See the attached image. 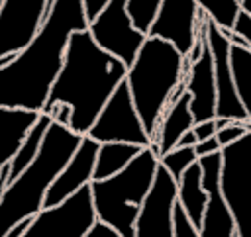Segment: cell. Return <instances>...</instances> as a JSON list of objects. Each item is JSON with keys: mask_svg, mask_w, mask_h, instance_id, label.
I'll list each match as a JSON object with an SVG mask.
<instances>
[{"mask_svg": "<svg viewBox=\"0 0 251 237\" xmlns=\"http://www.w3.org/2000/svg\"><path fill=\"white\" fill-rule=\"evenodd\" d=\"M206 43L212 53L214 65V82H216V118L231 119V121H249L247 114L237 98L231 63H229V41L222 35V31L208 20L206 24Z\"/></svg>", "mask_w": 251, "mask_h": 237, "instance_id": "obj_13", "label": "cell"}, {"mask_svg": "<svg viewBox=\"0 0 251 237\" xmlns=\"http://www.w3.org/2000/svg\"><path fill=\"white\" fill-rule=\"evenodd\" d=\"M84 237H120L114 229H110V227H106V225H102V223H94V227L84 235Z\"/></svg>", "mask_w": 251, "mask_h": 237, "instance_id": "obj_33", "label": "cell"}, {"mask_svg": "<svg viewBox=\"0 0 251 237\" xmlns=\"http://www.w3.org/2000/svg\"><path fill=\"white\" fill-rule=\"evenodd\" d=\"M239 8H241V12L245 16L251 18V0H239Z\"/></svg>", "mask_w": 251, "mask_h": 237, "instance_id": "obj_37", "label": "cell"}, {"mask_svg": "<svg viewBox=\"0 0 251 237\" xmlns=\"http://www.w3.org/2000/svg\"><path fill=\"white\" fill-rule=\"evenodd\" d=\"M29 223H31V219H24V221L16 223L12 229H8V233H6L4 237H22V235L25 233V229L29 227Z\"/></svg>", "mask_w": 251, "mask_h": 237, "instance_id": "obj_34", "label": "cell"}, {"mask_svg": "<svg viewBox=\"0 0 251 237\" xmlns=\"http://www.w3.org/2000/svg\"><path fill=\"white\" fill-rule=\"evenodd\" d=\"M96 223L90 184L55 208L41 210L31 217L22 237H84Z\"/></svg>", "mask_w": 251, "mask_h": 237, "instance_id": "obj_8", "label": "cell"}, {"mask_svg": "<svg viewBox=\"0 0 251 237\" xmlns=\"http://www.w3.org/2000/svg\"><path fill=\"white\" fill-rule=\"evenodd\" d=\"M127 69L108 53H104L86 31H75L69 37L63 67L47 96L45 114L55 104L71 108L69 129L76 135H86L100 116L102 108L124 82Z\"/></svg>", "mask_w": 251, "mask_h": 237, "instance_id": "obj_2", "label": "cell"}, {"mask_svg": "<svg viewBox=\"0 0 251 237\" xmlns=\"http://www.w3.org/2000/svg\"><path fill=\"white\" fill-rule=\"evenodd\" d=\"M192 127H194V118L190 114V96L188 92H184L176 104H173L163 112L149 149L161 159L163 155L171 153L176 147L178 139Z\"/></svg>", "mask_w": 251, "mask_h": 237, "instance_id": "obj_17", "label": "cell"}, {"mask_svg": "<svg viewBox=\"0 0 251 237\" xmlns=\"http://www.w3.org/2000/svg\"><path fill=\"white\" fill-rule=\"evenodd\" d=\"M173 237H200L198 227H194V223L178 204H175L173 212Z\"/></svg>", "mask_w": 251, "mask_h": 237, "instance_id": "obj_26", "label": "cell"}, {"mask_svg": "<svg viewBox=\"0 0 251 237\" xmlns=\"http://www.w3.org/2000/svg\"><path fill=\"white\" fill-rule=\"evenodd\" d=\"M143 149L124 143H104L98 147L92 180H106L122 172Z\"/></svg>", "mask_w": 251, "mask_h": 237, "instance_id": "obj_20", "label": "cell"}, {"mask_svg": "<svg viewBox=\"0 0 251 237\" xmlns=\"http://www.w3.org/2000/svg\"><path fill=\"white\" fill-rule=\"evenodd\" d=\"M184 86L190 96V114L194 118V123L216 119V82L208 43L202 57L190 65V71L184 78Z\"/></svg>", "mask_w": 251, "mask_h": 237, "instance_id": "obj_16", "label": "cell"}, {"mask_svg": "<svg viewBox=\"0 0 251 237\" xmlns=\"http://www.w3.org/2000/svg\"><path fill=\"white\" fill-rule=\"evenodd\" d=\"M8 186H10V163L0 170V200H2Z\"/></svg>", "mask_w": 251, "mask_h": 237, "instance_id": "obj_35", "label": "cell"}, {"mask_svg": "<svg viewBox=\"0 0 251 237\" xmlns=\"http://www.w3.org/2000/svg\"><path fill=\"white\" fill-rule=\"evenodd\" d=\"M51 123H53V121H51V118H49L47 114H39V116H37L35 123H33L31 129L25 133L24 141L20 143V149L16 151V155H14L12 161H10V184H12V182L31 165V161L37 157L39 147H41V143H43V137H45V133H47V129H49Z\"/></svg>", "mask_w": 251, "mask_h": 237, "instance_id": "obj_21", "label": "cell"}, {"mask_svg": "<svg viewBox=\"0 0 251 237\" xmlns=\"http://www.w3.org/2000/svg\"><path fill=\"white\" fill-rule=\"evenodd\" d=\"M86 137H90L98 145L124 143V145H135L141 149H147L151 145V137L147 135L137 116L126 78L114 90V94L102 108L100 116L96 118L94 125L88 129Z\"/></svg>", "mask_w": 251, "mask_h": 237, "instance_id": "obj_7", "label": "cell"}, {"mask_svg": "<svg viewBox=\"0 0 251 237\" xmlns=\"http://www.w3.org/2000/svg\"><path fill=\"white\" fill-rule=\"evenodd\" d=\"M220 182L237 237H251V131L222 149Z\"/></svg>", "mask_w": 251, "mask_h": 237, "instance_id": "obj_6", "label": "cell"}, {"mask_svg": "<svg viewBox=\"0 0 251 237\" xmlns=\"http://www.w3.org/2000/svg\"><path fill=\"white\" fill-rule=\"evenodd\" d=\"M175 204L176 180L159 165L153 186L145 196L135 221V237H173Z\"/></svg>", "mask_w": 251, "mask_h": 237, "instance_id": "obj_12", "label": "cell"}, {"mask_svg": "<svg viewBox=\"0 0 251 237\" xmlns=\"http://www.w3.org/2000/svg\"><path fill=\"white\" fill-rule=\"evenodd\" d=\"M110 4V0H82V16H84V22L90 25L94 24L100 14L106 10V6Z\"/></svg>", "mask_w": 251, "mask_h": 237, "instance_id": "obj_28", "label": "cell"}, {"mask_svg": "<svg viewBox=\"0 0 251 237\" xmlns=\"http://www.w3.org/2000/svg\"><path fill=\"white\" fill-rule=\"evenodd\" d=\"M2 4H4V0H0V8H2Z\"/></svg>", "mask_w": 251, "mask_h": 237, "instance_id": "obj_39", "label": "cell"}, {"mask_svg": "<svg viewBox=\"0 0 251 237\" xmlns=\"http://www.w3.org/2000/svg\"><path fill=\"white\" fill-rule=\"evenodd\" d=\"M92 41L110 57L118 59L126 69H129L145 43V35L133 29L127 14L126 0H110L100 18L88 25Z\"/></svg>", "mask_w": 251, "mask_h": 237, "instance_id": "obj_10", "label": "cell"}, {"mask_svg": "<svg viewBox=\"0 0 251 237\" xmlns=\"http://www.w3.org/2000/svg\"><path fill=\"white\" fill-rule=\"evenodd\" d=\"M182 65L184 57L171 43L147 37L133 65L126 72V84L133 106L151 141L169 96L186 78Z\"/></svg>", "mask_w": 251, "mask_h": 237, "instance_id": "obj_4", "label": "cell"}, {"mask_svg": "<svg viewBox=\"0 0 251 237\" xmlns=\"http://www.w3.org/2000/svg\"><path fill=\"white\" fill-rule=\"evenodd\" d=\"M51 8L53 0H4L0 8V59L16 57L27 49Z\"/></svg>", "mask_w": 251, "mask_h": 237, "instance_id": "obj_9", "label": "cell"}, {"mask_svg": "<svg viewBox=\"0 0 251 237\" xmlns=\"http://www.w3.org/2000/svg\"><path fill=\"white\" fill-rule=\"evenodd\" d=\"M98 147L100 145L96 141H92L90 137H86V135L82 137L78 149L75 151V155L71 157L67 166L61 170V174L49 186V190L45 194V200H43V210L63 204L67 198H71L80 188H84L92 182Z\"/></svg>", "mask_w": 251, "mask_h": 237, "instance_id": "obj_15", "label": "cell"}, {"mask_svg": "<svg viewBox=\"0 0 251 237\" xmlns=\"http://www.w3.org/2000/svg\"><path fill=\"white\" fill-rule=\"evenodd\" d=\"M202 168V188L208 202L202 215L200 237H235V223L222 194V151L198 159Z\"/></svg>", "mask_w": 251, "mask_h": 237, "instance_id": "obj_14", "label": "cell"}, {"mask_svg": "<svg viewBox=\"0 0 251 237\" xmlns=\"http://www.w3.org/2000/svg\"><path fill=\"white\" fill-rule=\"evenodd\" d=\"M37 116L24 110H0V170L12 161Z\"/></svg>", "mask_w": 251, "mask_h": 237, "instance_id": "obj_18", "label": "cell"}, {"mask_svg": "<svg viewBox=\"0 0 251 237\" xmlns=\"http://www.w3.org/2000/svg\"><path fill=\"white\" fill-rule=\"evenodd\" d=\"M86 29L82 0H53L51 14L31 45L0 69V110L41 114L63 67L69 37Z\"/></svg>", "mask_w": 251, "mask_h": 237, "instance_id": "obj_1", "label": "cell"}, {"mask_svg": "<svg viewBox=\"0 0 251 237\" xmlns=\"http://www.w3.org/2000/svg\"><path fill=\"white\" fill-rule=\"evenodd\" d=\"M194 163H198V157L194 153V147H176L171 153L163 155L159 159V165L178 182L184 170H188Z\"/></svg>", "mask_w": 251, "mask_h": 237, "instance_id": "obj_25", "label": "cell"}, {"mask_svg": "<svg viewBox=\"0 0 251 237\" xmlns=\"http://www.w3.org/2000/svg\"><path fill=\"white\" fill-rule=\"evenodd\" d=\"M206 202L208 194L202 188V168L198 163H194L188 170H184V174L176 182V204L184 210L194 227L200 229Z\"/></svg>", "mask_w": 251, "mask_h": 237, "instance_id": "obj_19", "label": "cell"}, {"mask_svg": "<svg viewBox=\"0 0 251 237\" xmlns=\"http://www.w3.org/2000/svg\"><path fill=\"white\" fill-rule=\"evenodd\" d=\"M163 0H126V14L135 31L141 35H149L151 25L157 20Z\"/></svg>", "mask_w": 251, "mask_h": 237, "instance_id": "obj_24", "label": "cell"}, {"mask_svg": "<svg viewBox=\"0 0 251 237\" xmlns=\"http://www.w3.org/2000/svg\"><path fill=\"white\" fill-rule=\"evenodd\" d=\"M80 141L82 135L73 133L69 127L55 121L49 125L37 157L6 188L0 200V237H4L16 223L31 219L43 210L49 186L67 166Z\"/></svg>", "mask_w": 251, "mask_h": 237, "instance_id": "obj_3", "label": "cell"}, {"mask_svg": "<svg viewBox=\"0 0 251 237\" xmlns=\"http://www.w3.org/2000/svg\"><path fill=\"white\" fill-rule=\"evenodd\" d=\"M45 114L51 118V121H55V123H59V125L69 127V123H71V108L65 106V104H55V106H51Z\"/></svg>", "mask_w": 251, "mask_h": 237, "instance_id": "obj_29", "label": "cell"}, {"mask_svg": "<svg viewBox=\"0 0 251 237\" xmlns=\"http://www.w3.org/2000/svg\"><path fill=\"white\" fill-rule=\"evenodd\" d=\"M233 33H237V35L247 43V47L251 49V18H249V16H245L243 12H239V16H237V22H235Z\"/></svg>", "mask_w": 251, "mask_h": 237, "instance_id": "obj_30", "label": "cell"}, {"mask_svg": "<svg viewBox=\"0 0 251 237\" xmlns=\"http://www.w3.org/2000/svg\"><path fill=\"white\" fill-rule=\"evenodd\" d=\"M216 131H218V129H216V121H214V119L202 121V123H194V127H192V133H194V137H196L198 143L216 137Z\"/></svg>", "mask_w": 251, "mask_h": 237, "instance_id": "obj_31", "label": "cell"}, {"mask_svg": "<svg viewBox=\"0 0 251 237\" xmlns=\"http://www.w3.org/2000/svg\"><path fill=\"white\" fill-rule=\"evenodd\" d=\"M198 16L200 8L196 0H163L147 37L167 41L182 57H188L200 27Z\"/></svg>", "mask_w": 251, "mask_h": 237, "instance_id": "obj_11", "label": "cell"}, {"mask_svg": "<svg viewBox=\"0 0 251 237\" xmlns=\"http://www.w3.org/2000/svg\"><path fill=\"white\" fill-rule=\"evenodd\" d=\"M220 151H222V147H220V143H218V139H216V137L206 139V141H202V143H196V145H194V153H196V157H198V159L208 157V155H214V153H220Z\"/></svg>", "mask_w": 251, "mask_h": 237, "instance_id": "obj_32", "label": "cell"}, {"mask_svg": "<svg viewBox=\"0 0 251 237\" xmlns=\"http://www.w3.org/2000/svg\"><path fill=\"white\" fill-rule=\"evenodd\" d=\"M245 129H247V131H251V119H249V121H245Z\"/></svg>", "mask_w": 251, "mask_h": 237, "instance_id": "obj_38", "label": "cell"}, {"mask_svg": "<svg viewBox=\"0 0 251 237\" xmlns=\"http://www.w3.org/2000/svg\"><path fill=\"white\" fill-rule=\"evenodd\" d=\"M198 8L220 31H233L241 12L239 0H196Z\"/></svg>", "mask_w": 251, "mask_h": 237, "instance_id": "obj_23", "label": "cell"}, {"mask_svg": "<svg viewBox=\"0 0 251 237\" xmlns=\"http://www.w3.org/2000/svg\"><path fill=\"white\" fill-rule=\"evenodd\" d=\"M198 141H196V137H194V133H192V129L190 131H186L180 139H178V143H176V147H194ZM175 147V149H176Z\"/></svg>", "mask_w": 251, "mask_h": 237, "instance_id": "obj_36", "label": "cell"}, {"mask_svg": "<svg viewBox=\"0 0 251 237\" xmlns=\"http://www.w3.org/2000/svg\"><path fill=\"white\" fill-rule=\"evenodd\" d=\"M235 237H237V235H235Z\"/></svg>", "mask_w": 251, "mask_h": 237, "instance_id": "obj_40", "label": "cell"}, {"mask_svg": "<svg viewBox=\"0 0 251 237\" xmlns=\"http://www.w3.org/2000/svg\"><path fill=\"white\" fill-rule=\"evenodd\" d=\"M245 133H247V129H245V121H243V123H241V121H235L233 125H227V127L216 131V139H218L220 147L224 149V147L233 145L235 141H239Z\"/></svg>", "mask_w": 251, "mask_h": 237, "instance_id": "obj_27", "label": "cell"}, {"mask_svg": "<svg viewBox=\"0 0 251 237\" xmlns=\"http://www.w3.org/2000/svg\"><path fill=\"white\" fill-rule=\"evenodd\" d=\"M159 168V157L147 147L122 172L90 182L96 221L120 237H135V221Z\"/></svg>", "mask_w": 251, "mask_h": 237, "instance_id": "obj_5", "label": "cell"}, {"mask_svg": "<svg viewBox=\"0 0 251 237\" xmlns=\"http://www.w3.org/2000/svg\"><path fill=\"white\" fill-rule=\"evenodd\" d=\"M229 63L237 98L247 114V119H251V49L231 47Z\"/></svg>", "mask_w": 251, "mask_h": 237, "instance_id": "obj_22", "label": "cell"}]
</instances>
